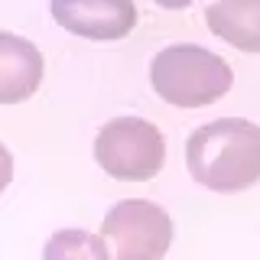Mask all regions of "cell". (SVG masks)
<instances>
[{"label": "cell", "mask_w": 260, "mask_h": 260, "mask_svg": "<svg viewBox=\"0 0 260 260\" xmlns=\"http://www.w3.org/2000/svg\"><path fill=\"white\" fill-rule=\"evenodd\" d=\"M185 166L211 192H244L260 182V127L244 117H221L192 130Z\"/></svg>", "instance_id": "6da1fadb"}, {"label": "cell", "mask_w": 260, "mask_h": 260, "mask_svg": "<svg viewBox=\"0 0 260 260\" xmlns=\"http://www.w3.org/2000/svg\"><path fill=\"white\" fill-rule=\"evenodd\" d=\"M231 65L195 43H173L150 62V85L173 108H205L231 91Z\"/></svg>", "instance_id": "7a4b0ae2"}, {"label": "cell", "mask_w": 260, "mask_h": 260, "mask_svg": "<svg viewBox=\"0 0 260 260\" xmlns=\"http://www.w3.org/2000/svg\"><path fill=\"white\" fill-rule=\"evenodd\" d=\"M94 159L114 179L143 182L166 162V140L156 124L143 117H114L94 137Z\"/></svg>", "instance_id": "3957f363"}, {"label": "cell", "mask_w": 260, "mask_h": 260, "mask_svg": "<svg viewBox=\"0 0 260 260\" xmlns=\"http://www.w3.org/2000/svg\"><path fill=\"white\" fill-rule=\"evenodd\" d=\"M111 260H162L173 244V221L156 202L124 199L101 221Z\"/></svg>", "instance_id": "277c9868"}, {"label": "cell", "mask_w": 260, "mask_h": 260, "mask_svg": "<svg viewBox=\"0 0 260 260\" xmlns=\"http://www.w3.org/2000/svg\"><path fill=\"white\" fill-rule=\"evenodd\" d=\"M49 10L65 32L98 43L124 39L137 26L134 0H49Z\"/></svg>", "instance_id": "5b68a950"}, {"label": "cell", "mask_w": 260, "mask_h": 260, "mask_svg": "<svg viewBox=\"0 0 260 260\" xmlns=\"http://www.w3.org/2000/svg\"><path fill=\"white\" fill-rule=\"evenodd\" d=\"M43 81V52L16 32H0V104H20Z\"/></svg>", "instance_id": "8992f818"}, {"label": "cell", "mask_w": 260, "mask_h": 260, "mask_svg": "<svg viewBox=\"0 0 260 260\" xmlns=\"http://www.w3.org/2000/svg\"><path fill=\"white\" fill-rule=\"evenodd\" d=\"M205 23L218 39L241 52H260V0H215Z\"/></svg>", "instance_id": "52a82bcc"}, {"label": "cell", "mask_w": 260, "mask_h": 260, "mask_svg": "<svg viewBox=\"0 0 260 260\" xmlns=\"http://www.w3.org/2000/svg\"><path fill=\"white\" fill-rule=\"evenodd\" d=\"M43 260H111V254H108V244L101 241V234L65 228V231H55L46 241Z\"/></svg>", "instance_id": "ba28073f"}, {"label": "cell", "mask_w": 260, "mask_h": 260, "mask_svg": "<svg viewBox=\"0 0 260 260\" xmlns=\"http://www.w3.org/2000/svg\"><path fill=\"white\" fill-rule=\"evenodd\" d=\"M10 179H13V156H10V150L0 143V192L10 185Z\"/></svg>", "instance_id": "9c48e42d"}, {"label": "cell", "mask_w": 260, "mask_h": 260, "mask_svg": "<svg viewBox=\"0 0 260 260\" xmlns=\"http://www.w3.org/2000/svg\"><path fill=\"white\" fill-rule=\"evenodd\" d=\"M159 7H166V10H182V7H189L192 0H156Z\"/></svg>", "instance_id": "30bf717a"}]
</instances>
